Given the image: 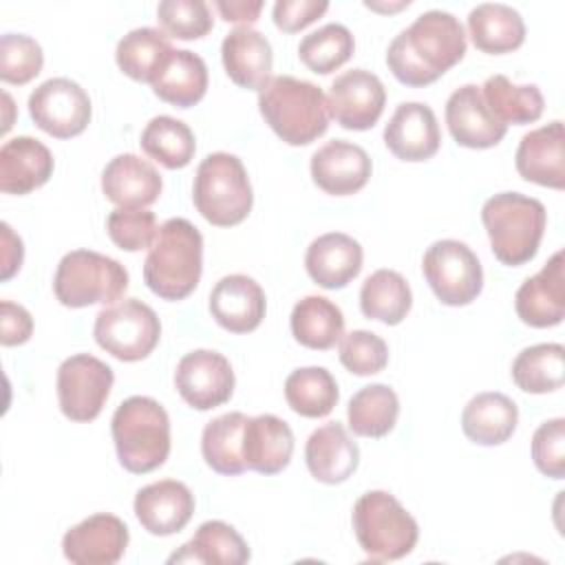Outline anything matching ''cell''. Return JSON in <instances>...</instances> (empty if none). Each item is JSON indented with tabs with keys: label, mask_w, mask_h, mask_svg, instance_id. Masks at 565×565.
<instances>
[{
	"label": "cell",
	"mask_w": 565,
	"mask_h": 565,
	"mask_svg": "<svg viewBox=\"0 0 565 565\" xmlns=\"http://www.w3.org/2000/svg\"><path fill=\"white\" fill-rule=\"evenodd\" d=\"M466 53L461 22L441 9L424 11L399 31L386 51L391 73L406 86H426L452 68Z\"/></svg>",
	"instance_id": "1"
},
{
	"label": "cell",
	"mask_w": 565,
	"mask_h": 565,
	"mask_svg": "<svg viewBox=\"0 0 565 565\" xmlns=\"http://www.w3.org/2000/svg\"><path fill=\"white\" fill-rule=\"evenodd\" d=\"M203 271V236L188 218L159 225L143 263V280L163 300L188 298Z\"/></svg>",
	"instance_id": "2"
},
{
	"label": "cell",
	"mask_w": 565,
	"mask_h": 565,
	"mask_svg": "<svg viewBox=\"0 0 565 565\" xmlns=\"http://www.w3.org/2000/svg\"><path fill=\"white\" fill-rule=\"evenodd\" d=\"M265 124L289 146H307L329 128L327 95L320 86L291 75H274L258 90Z\"/></svg>",
	"instance_id": "3"
},
{
	"label": "cell",
	"mask_w": 565,
	"mask_h": 565,
	"mask_svg": "<svg viewBox=\"0 0 565 565\" xmlns=\"http://www.w3.org/2000/svg\"><path fill=\"white\" fill-rule=\"evenodd\" d=\"M110 433L119 463L132 475L157 470L170 455V417L152 397L124 399L113 415Z\"/></svg>",
	"instance_id": "4"
},
{
	"label": "cell",
	"mask_w": 565,
	"mask_h": 565,
	"mask_svg": "<svg viewBox=\"0 0 565 565\" xmlns=\"http://www.w3.org/2000/svg\"><path fill=\"white\" fill-rule=\"evenodd\" d=\"M481 221L497 260L519 267L536 256L547 225V212L534 196L499 192L483 203Z\"/></svg>",
	"instance_id": "5"
},
{
	"label": "cell",
	"mask_w": 565,
	"mask_h": 565,
	"mask_svg": "<svg viewBox=\"0 0 565 565\" xmlns=\"http://www.w3.org/2000/svg\"><path fill=\"white\" fill-rule=\"evenodd\" d=\"M192 201L199 214L216 227L243 223L254 203L252 183L243 161L230 152L207 154L196 168Z\"/></svg>",
	"instance_id": "6"
},
{
	"label": "cell",
	"mask_w": 565,
	"mask_h": 565,
	"mask_svg": "<svg viewBox=\"0 0 565 565\" xmlns=\"http://www.w3.org/2000/svg\"><path fill=\"white\" fill-rule=\"evenodd\" d=\"M351 519L355 539L371 561H397L417 545V521L386 490L364 492L355 501Z\"/></svg>",
	"instance_id": "7"
},
{
	"label": "cell",
	"mask_w": 565,
	"mask_h": 565,
	"mask_svg": "<svg viewBox=\"0 0 565 565\" xmlns=\"http://www.w3.org/2000/svg\"><path fill=\"white\" fill-rule=\"evenodd\" d=\"M126 289V267L119 260L90 249H73L64 254L53 278L55 298L71 309L113 305Z\"/></svg>",
	"instance_id": "8"
},
{
	"label": "cell",
	"mask_w": 565,
	"mask_h": 565,
	"mask_svg": "<svg viewBox=\"0 0 565 565\" xmlns=\"http://www.w3.org/2000/svg\"><path fill=\"white\" fill-rule=\"evenodd\" d=\"M95 342L121 362L148 358L161 338V322L152 307L137 298H124L95 316Z\"/></svg>",
	"instance_id": "9"
},
{
	"label": "cell",
	"mask_w": 565,
	"mask_h": 565,
	"mask_svg": "<svg viewBox=\"0 0 565 565\" xmlns=\"http://www.w3.org/2000/svg\"><path fill=\"white\" fill-rule=\"evenodd\" d=\"M422 269L437 300L448 307L470 305L483 289L477 254L455 238L435 241L422 258Z\"/></svg>",
	"instance_id": "10"
},
{
	"label": "cell",
	"mask_w": 565,
	"mask_h": 565,
	"mask_svg": "<svg viewBox=\"0 0 565 565\" xmlns=\"http://www.w3.org/2000/svg\"><path fill=\"white\" fill-rule=\"evenodd\" d=\"M113 380V369L90 353L66 358L57 369L60 411L71 422H93L110 395Z\"/></svg>",
	"instance_id": "11"
},
{
	"label": "cell",
	"mask_w": 565,
	"mask_h": 565,
	"mask_svg": "<svg viewBox=\"0 0 565 565\" xmlns=\"http://www.w3.org/2000/svg\"><path fill=\"white\" fill-rule=\"evenodd\" d=\"M29 115L46 135L71 139L90 121V97L77 82L51 77L29 95Z\"/></svg>",
	"instance_id": "12"
},
{
	"label": "cell",
	"mask_w": 565,
	"mask_h": 565,
	"mask_svg": "<svg viewBox=\"0 0 565 565\" xmlns=\"http://www.w3.org/2000/svg\"><path fill=\"white\" fill-rule=\"evenodd\" d=\"M174 386L188 406L196 411H210L232 397L234 371L223 353L196 349L179 360L174 371Z\"/></svg>",
	"instance_id": "13"
},
{
	"label": "cell",
	"mask_w": 565,
	"mask_h": 565,
	"mask_svg": "<svg viewBox=\"0 0 565 565\" xmlns=\"http://www.w3.org/2000/svg\"><path fill=\"white\" fill-rule=\"evenodd\" d=\"M386 90L382 79L366 68L338 75L327 95L329 115L347 130H369L384 113Z\"/></svg>",
	"instance_id": "14"
},
{
	"label": "cell",
	"mask_w": 565,
	"mask_h": 565,
	"mask_svg": "<svg viewBox=\"0 0 565 565\" xmlns=\"http://www.w3.org/2000/svg\"><path fill=\"white\" fill-rule=\"evenodd\" d=\"M128 539V527L119 516L97 512L64 534L62 552L75 565H113L124 556Z\"/></svg>",
	"instance_id": "15"
},
{
	"label": "cell",
	"mask_w": 565,
	"mask_h": 565,
	"mask_svg": "<svg viewBox=\"0 0 565 565\" xmlns=\"http://www.w3.org/2000/svg\"><path fill=\"white\" fill-rule=\"evenodd\" d=\"M311 179L327 194H355L371 179V157L358 143L327 141L311 154Z\"/></svg>",
	"instance_id": "16"
},
{
	"label": "cell",
	"mask_w": 565,
	"mask_h": 565,
	"mask_svg": "<svg viewBox=\"0 0 565 565\" xmlns=\"http://www.w3.org/2000/svg\"><path fill=\"white\" fill-rule=\"evenodd\" d=\"M194 514V494L177 479H161L135 494V516L154 536L181 532Z\"/></svg>",
	"instance_id": "17"
},
{
	"label": "cell",
	"mask_w": 565,
	"mask_h": 565,
	"mask_svg": "<svg viewBox=\"0 0 565 565\" xmlns=\"http://www.w3.org/2000/svg\"><path fill=\"white\" fill-rule=\"evenodd\" d=\"M558 249L539 274L530 276L514 296L519 318L536 329L556 327L565 318V267Z\"/></svg>",
	"instance_id": "18"
},
{
	"label": "cell",
	"mask_w": 565,
	"mask_h": 565,
	"mask_svg": "<svg viewBox=\"0 0 565 565\" xmlns=\"http://www.w3.org/2000/svg\"><path fill=\"white\" fill-rule=\"evenodd\" d=\"M446 124L459 146L475 150L497 146L508 130L486 106L477 84H463L450 93L446 102Z\"/></svg>",
	"instance_id": "19"
},
{
	"label": "cell",
	"mask_w": 565,
	"mask_h": 565,
	"mask_svg": "<svg viewBox=\"0 0 565 565\" xmlns=\"http://www.w3.org/2000/svg\"><path fill=\"white\" fill-rule=\"evenodd\" d=\"M516 172L521 179L543 188H565V130L563 121L525 132L514 154Z\"/></svg>",
	"instance_id": "20"
},
{
	"label": "cell",
	"mask_w": 565,
	"mask_h": 565,
	"mask_svg": "<svg viewBox=\"0 0 565 565\" xmlns=\"http://www.w3.org/2000/svg\"><path fill=\"white\" fill-rule=\"evenodd\" d=\"M384 143L402 161L435 157L441 135L433 108L422 102H402L384 128Z\"/></svg>",
	"instance_id": "21"
},
{
	"label": "cell",
	"mask_w": 565,
	"mask_h": 565,
	"mask_svg": "<svg viewBox=\"0 0 565 565\" xmlns=\"http://www.w3.org/2000/svg\"><path fill=\"white\" fill-rule=\"evenodd\" d=\"M265 291L247 274L223 276L210 291V313L230 333H249L265 318Z\"/></svg>",
	"instance_id": "22"
},
{
	"label": "cell",
	"mask_w": 565,
	"mask_h": 565,
	"mask_svg": "<svg viewBox=\"0 0 565 565\" xmlns=\"http://www.w3.org/2000/svg\"><path fill=\"white\" fill-rule=\"evenodd\" d=\"M305 461L316 481L335 486L355 472L360 450L340 422H327L309 435L305 444Z\"/></svg>",
	"instance_id": "23"
},
{
	"label": "cell",
	"mask_w": 565,
	"mask_h": 565,
	"mask_svg": "<svg viewBox=\"0 0 565 565\" xmlns=\"http://www.w3.org/2000/svg\"><path fill=\"white\" fill-rule=\"evenodd\" d=\"M362 245L342 232H329L311 241L305 254L309 278L324 289L347 287L362 269Z\"/></svg>",
	"instance_id": "24"
},
{
	"label": "cell",
	"mask_w": 565,
	"mask_h": 565,
	"mask_svg": "<svg viewBox=\"0 0 565 565\" xmlns=\"http://www.w3.org/2000/svg\"><path fill=\"white\" fill-rule=\"evenodd\" d=\"M221 57L227 77L241 88L260 90L271 77V44L252 26H236L230 31L223 38Z\"/></svg>",
	"instance_id": "25"
},
{
	"label": "cell",
	"mask_w": 565,
	"mask_h": 565,
	"mask_svg": "<svg viewBox=\"0 0 565 565\" xmlns=\"http://www.w3.org/2000/svg\"><path fill=\"white\" fill-rule=\"evenodd\" d=\"M161 174L132 152L117 154L102 172V192L119 207H146L161 194Z\"/></svg>",
	"instance_id": "26"
},
{
	"label": "cell",
	"mask_w": 565,
	"mask_h": 565,
	"mask_svg": "<svg viewBox=\"0 0 565 565\" xmlns=\"http://www.w3.org/2000/svg\"><path fill=\"white\" fill-rule=\"evenodd\" d=\"M53 174L51 150L33 137H13L0 148V190L4 194H29Z\"/></svg>",
	"instance_id": "27"
},
{
	"label": "cell",
	"mask_w": 565,
	"mask_h": 565,
	"mask_svg": "<svg viewBox=\"0 0 565 565\" xmlns=\"http://www.w3.org/2000/svg\"><path fill=\"white\" fill-rule=\"evenodd\" d=\"M294 455V433L276 415L249 417L243 430V461L247 470L276 475L285 470Z\"/></svg>",
	"instance_id": "28"
},
{
	"label": "cell",
	"mask_w": 565,
	"mask_h": 565,
	"mask_svg": "<svg viewBox=\"0 0 565 565\" xmlns=\"http://www.w3.org/2000/svg\"><path fill=\"white\" fill-rule=\"evenodd\" d=\"M519 424V406L512 397L486 391L477 393L461 413L463 435L479 446H499L512 437Z\"/></svg>",
	"instance_id": "29"
},
{
	"label": "cell",
	"mask_w": 565,
	"mask_h": 565,
	"mask_svg": "<svg viewBox=\"0 0 565 565\" xmlns=\"http://www.w3.org/2000/svg\"><path fill=\"white\" fill-rule=\"evenodd\" d=\"M152 90L159 99L177 108L199 104L207 90V66L203 57L188 49H174L154 75Z\"/></svg>",
	"instance_id": "30"
},
{
	"label": "cell",
	"mask_w": 565,
	"mask_h": 565,
	"mask_svg": "<svg viewBox=\"0 0 565 565\" xmlns=\"http://www.w3.org/2000/svg\"><path fill=\"white\" fill-rule=\"evenodd\" d=\"M472 44L483 53H510L525 40V24L516 9L501 2H481L468 13Z\"/></svg>",
	"instance_id": "31"
},
{
	"label": "cell",
	"mask_w": 565,
	"mask_h": 565,
	"mask_svg": "<svg viewBox=\"0 0 565 565\" xmlns=\"http://www.w3.org/2000/svg\"><path fill=\"white\" fill-rule=\"evenodd\" d=\"M212 563V565H243L249 561L245 539L225 521H205L194 536L174 552L168 563Z\"/></svg>",
	"instance_id": "32"
},
{
	"label": "cell",
	"mask_w": 565,
	"mask_h": 565,
	"mask_svg": "<svg viewBox=\"0 0 565 565\" xmlns=\"http://www.w3.org/2000/svg\"><path fill=\"white\" fill-rule=\"evenodd\" d=\"M291 333L307 349L327 351L344 335V316L324 296H305L291 309Z\"/></svg>",
	"instance_id": "33"
},
{
	"label": "cell",
	"mask_w": 565,
	"mask_h": 565,
	"mask_svg": "<svg viewBox=\"0 0 565 565\" xmlns=\"http://www.w3.org/2000/svg\"><path fill=\"white\" fill-rule=\"evenodd\" d=\"M247 419L249 417L245 413L232 411L205 424L201 435V452L214 472L236 477L247 470L243 461V430Z\"/></svg>",
	"instance_id": "34"
},
{
	"label": "cell",
	"mask_w": 565,
	"mask_h": 565,
	"mask_svg": "<svg viewBox=\"0 0 565 565\" xmlns=\"http://www.w3.org/2000/svg\"><path fill=\"white\" fill-rule=\"evenodd\" d=\"M170 35L154 26H141L128 31L115 51L117 66L135 82H150L159 73L161 64L172 53Z\"/></svg>",
	"instance_id": "35"
},
{
	"label": "cell",
	"mask_w": 565,
	"mask_h": 565,
	"mask_svg": "<svg viewBox=\"0 0 565 565\" xmlns=\"http://www.w3.org/2000/svg\"><path fill=\"white\" fill-rule=\"evenodd\" d=\"M479 88L486 106L503 126L532 124L543 115L545 102L536 84L516 86L505 75H490Z\"/></svg>",
	"instance_id": "36"
},
{
	"label": "cell",
	"mask_w": 565,
	"mask_h": 565,
	"mask_svg": "<svg viewBox=\"0 0 565 565\" xmlns=\"http://www.w3.org/2000/svg\"><path fill=\"white\" fill-rule=\"evenodd\" d=\"M413 294L406 278L395 269L373 271L360 289V309L366 318L399 324L411 311Z\"/></svg>",
	"instance_id": "37"
},
{
	"label": "cell",
	"mask_w": 565,
	"mask_h": 565,
	"mask_svg": "<svg viewBox=\"0 0 565 565\" xmlns=\"http://www.w3.org/2000/svg\"><path fill=\"white\" fill-rule=\"evenodd\" d=\"M399 415L397 393L388 384L362 386L347 406L349 428L360 437H384L395 428Z\"/></svg>",
	"instance_id": "38"
},
{
	"label": "cell",
	"mask_w": 565,
	"mask_h": 565,
	"mask_svg": "<svg viewBox=\"0 0 565 565\" xmlns=\"http://www.w3.org/2000/svg\"><path fill=\"white\" fill-rule=\"evenodd\" d=\"M565 349L558 342H543L523 349L512 362L514 384L534 395L552 393L563 386Z\"/></svg>",
	"instance_id": "39"
},
{
	"label": "cell",
	"mask_w": 565,
	"mask_h": 565,
	"mask_svg": "<svg viewBox=\"0 0 565 565\" xmlns=\"http://www.w3.org/2000/svg\"><path fill=\"white\" fill-rule=\"evenodd\" d=\"M139 143L150 159L159 161L168 170L185 168L196 150L194 132L190 126L170 115L152 117L146 124Z\"/></svg>",
	"instance_id": "40"
},
{
	"label": "cell",
	"mask_w": 565,
	"mask_h": 565,
	"mask_svg": "<svg viewBox=\"0 0 565 565\" xmlns=\"http://www.w3.org/2000/svg\"><path fill=\"white\" fill-rule=\"evenodd\" d=\"M338 384L324 366H302L287 375L285 399L302 417H324L338 404Z\"/></svg>",
	"instance_id": "41"
},
{
	"label": "cell",
	"mask_w": 565,
	"mask_h": 565,
	"mask_svg": "<svg viewBox=\"0 0 565 565\" xmlns=\"http://www.w3.org/2000/svg\"><path fill=\"white\" fill-rule=\"evenodd\" d=\"M353 33L344 24L329 22L300 40L298 57L309 71L329 75L353 55Z\"/></svg>",
	"instance_id": "42"
},
{
	"label": "cell",
	"mask_w": 565,
	"mask_h": 565,
	"mask_svg": "<svg viewBox=\"0 0 565 565\" xmlns=\"http://www.w3.org/2000/svg\"><path fill=\"white\" fill-rule=\"evenodd\" d=\"M157 20L170 38L199 40L212 31L214 18L203 0H163L157 7Z\"/></svg>",
	"instance_id": "43"
},
{
	"label": "cell",
	"mask_w": 565,
	"mask_h": 565,
	"mask_svg": "<svg viewBox=\"0 0 565 565\" xmlns=\"http://www.w3.org/2000/svg\"><path fill=\"white\" fill-rule=\"evenodd\" d=\"M44 64L42 46L24 33H4L0 38V79L7 84L31 82Z\"/></svg>",
	"instance_id": "44"
},
{
	"label": "cell",
	"mask_w": 565,
	"mask_h": 565,
	"mask_svg": "<svg viewBox=\"0 0 565 565\" xmlns=\"http://www.w3.org/2000/svg\"><path fill=\"white\" fill-rule=\"evenodd\" d=\"M338 358L353 375H373L388 364V347L377 333L355 329L340 338Z\"/></svg>",
	"instance_id": "45"
},
{
	"label": "cell",
	"mask_w": 565,
	"mask_h": 565,
	"mask_svg": "<svg viewBox=\"0 0 565 565\" xmlns=\"http://www.w3.org/2000/svg\"><path fill=\"white\" fill-rule=\"evenodd\" d=\"M110 241L126 252L148 249L157 236L154 212L146 207H117L106 218Z\"/></svg>",
	"instance_id": "46"
},
{
	"label": "cell",
	"mask_w": 565,
	"mask_h": 565,
	"mask_svg": "<svg viewBox=\"0 0 565 565\" xmlns=\"http://www.w3.org/2000/svg\"><path fill=\"white\" fill-rule=\"evenodd\" d=\"M532 459L539 472L552 479L565 477V419L543 422L532 435Z\"/></svg>",
	"instance_id": "47"
},
{
	"label": "cell",
	"mask_w": 565,
	"mask_h": 565,
	"mask_svg": "<svg viewBox=\"0 0 565 565\" xmlns=\"http://www.w3.org/2000/svg\"><path fill=\"white\" fill-rule=\"evenodd\" d=\"M329 9L327 0H278L271 9L274 24L285 33H296L316 22Z\"/></svg>",
	"instance_id": "48"
},
{
	"label": "cell",
	"mask_w": 565,
	"mask_h": 565,
	"mask_svg": "<svg viewBox=\"0 0 565 565\" xmlns=\"http://www.w3.org/2000/svg\"><path fill=\"white\" fill-rule=\"evenodd\" d=\"M33 333L31 313L11 300L0 302V342L4 347L24 344Z\"/></svg>",
	"instance_id": "49"
},
{
	"label": "cell",
	"mask_w": 565,
	"mask_h": 565,
	"mask_svg": "<svg viewBox=\"0 0 565 565\" xmlns=\"http://www.w3.org/2000/svg\"><path fill=\"white\" fill-rule=\"evenodd\" d=\"M2 230V249H0V278L9 280L22 265L24 258V247H22V238L18 234H13V230L9 227V223L0 225Z\"/></svg>",
	"instance_id": "50"
},
{
	"label": "cell",
	"mask_w": 565,
	"mask_h": 565,
	"mask_svg": "<svg viewBox=\"0 0 565 565\" xmlns=\"http://www.w3.org/2000/svg\"><path fill=\"white\" fill-rule=\"evenodd\" d=\"M214 7L225 22H243L245 26L256 22L263 11L260 0H216Z\"/></svg>",
	"instance_id": "51"
},
{
	"label": "cell",
	"mask_w": 565,
	"mask_h": 565,
	"mask_svg": "<svg viewBox=\"0 0 565 565\" xmlns=\"http://www.w3.org/2000/svg\"><path fill=\"white\" fill-rule=\"evenodd\" d=\"M411 2L408 0H402V2H395V4H380V2H364V7H369V9H375V11H399V9H404V7H408Z\"/></svg>",
	"instance_id": "52"
},
{
	"label": "cell",
	"mask_w": 565,
	"mask_h": 565,
	"mask_svg": "<svg viewBox=\"0 0 565 565\" xmlns=\"http://www.w3.org/2000/svg\"><path fill=\"white\" fill-rule=\"evenodd\" d=\"M2 99H4V106H7V117H4L2 132H7V130L11 128V110H13V102H11V95H9V93H4V95H2Z\"/></svg>",
	"instance_id": "53"
}]
</instances>
